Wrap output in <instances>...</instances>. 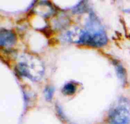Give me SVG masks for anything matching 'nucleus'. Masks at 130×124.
<instances>
[{"mask_svg": "<svg viewBox=\"0 0 130 124\" xmlns=\"http://www.w3.org/2000/svg\"><path fill=\"white\" fill-rule=\"evenodd\" d=\"M110 124H130V101L120 98L109 114Z\"/></svg>", "mask_w": 130, "mask_h": 124, "instance_id": "7ed1b4c3", "label": "nucleus"}, {"mask_svg": "<svg viewBox=\"0 0 130 124\" xmlns=\"http://www.w3.org/2000/svg\"><path fill=\"white\" fill-rule=\"evenodd\" d=\"M117 75L123 84H124L126 82V73L125 70L122 65L117 61L114 63Z\"/></svg>", "mask_w": 130, "mask_h": 124, "instance_id": "39448f33", "label": "nucleus"}, {"mask_svg": "<svg viewBox=\"0 0 130 124\" xmlns=\"http://www.w3.org/2000/svg\"><path fill=\"white\" fill-rule=\"evenodd\" d=\"M54 88L52 86H47L44 89V95L47 101L51 100L53 96Z\"/></svg>", "mask_w": 130, "mask_h": 124, "instance_id": "0eeeda50", "label": "nucleus"}, {"mask_svg": "<svg viewBox=\"0 0 130 124\" xmlns=\"http://www.w3.org/2000/svg\"><path fill=\"white\" fill-rule=\"evenodd\" d=\"M77 43L99 47L107 42L106 32L94 13L91 12L84 29L80 32Z\"/></svg>", "mask_w": 130, "mask_h": 124, "instance_id": "f257e3e1", "label": "nucleus"}, {"mask_svg": "<svg viewBox=\"0 0 130 124\" xmlns=\"http://www.w3.org/2000/svg\"><path fill=\"white\" fill-rule=\"evenodd\" d=\"M23 61H20L16 66L18 73L31 80H40L44 72L43 65L37 57L29 55Z\"/></svg>", "mask_w": 130, "mask_h": 124, "instance_id": "f03ea898", "label": "nucleus"}, {"mask_svg": "<svg viewBox=\"0 0 130 124\" xmlns=\"http://www.w3.org/2000/svg\"><path fill=\"white\" fill-rule=\"evenodd\" d=\"M16 37L11 30L2 28L0 31V45L2 47H11L15 44Z\"/></svg>", "mask_w": 130, "mask_h": 124, "instance_id": "20e7f679", "label": "nucleus"}, {"mask_svg": "<svg viewBox=\"0 0 130 124\" xmlns=\"http://www.w3.org/2000/svg\"><path fill=\"white\" fill-rule=\"evenodd\" d=\"M76 91V86L73 83H66L62 88V92L66 95H72Z\"/></svg>", "mask_w": 130, "mask_h": 124, "instance_id": "423d86ee", "label": "nucleus"}]
</instances>
